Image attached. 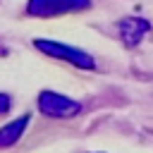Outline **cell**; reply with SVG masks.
<instances>
[{
  "instance_id": "1",
  "label": "cell",
  "mask_w": 153,
  "mask_h": 153,
  "mask_svg": "<svg viewBox=\"0 0 153 153\" xmlns=\"http://www.w3.org/2000/svg\"><path fill=\"white\" fill-rule=\"evenodd\" d=\"M33 45L45 53L48 57H55V60H65L79 69H93L96 67V60L86 53V50H79L74 45H67V43H60V41H45V38H36Z\"/></svg>"
},
{
  "instance_id": "2",
  "label": "cell",
  "mask_w": 153,
  "mask_h": 153,
  "mask_svg": "<svg viewBox=\"0 0 153 153\" xmlns=\"http://www.w3.org/2000/svg\"><path fill=\"white\" fill-rule=\"evenodd\" d=\"M88 7H91V0H29L26 2V12L38 19H53V17L81 12Z\"/></svg>"
},
{
  "instance_id": "3",
  "label": "cell",
  "mask_w": 153,
  "mask_h": 153,
  "mask_svg": "<svg viewBox=\"0 0 153 153\" xmlns=\"http://www.w3.org/2000/svg\"><path fill=\"white\" fill-rule=\"evenodd\" d=\"M38 110L48 117H74L81 112V103L69 98V96H62V93H55V91H41L38 96Z\"/></svg>"
},
{
  "instance_id": "4",
  "label": "cell",
  "mask_w": 153,
  "mask_h": 153,
  "mask_svg": "<svg viewBox=\"0 0 153 153\" xmlns=\"http://www.w3.org/2000/svg\"><path fill=\"white\" fill-rule=\"evenodd\" d=\"M117 29H120V36H122L124 45H136L151 31V22H146L141 17H127L117 24Z\"/></svg>"
},
{
  "instance_id": "5",
  "label": "cell",
  "mask_w": 153,
  "mask_h": 153,
  "mask_svg": "<svg viewBox=\"0 0 153 153\" xmlns=\"http://www.w3.org/2000/svg\"><path fill=\"white\" fill-rule=\"evenodd\" d=\"M29 122H31V115L26 112V115H22V117L12 120L10 124L0 127V148H5V146H12V143H17V141L22 139L24 129L29 127Z\"/></svg>"
},
{
  "instance_id": "6",
  "label": "cell",
  "mask_w": 153,
  "mask_h": 153,
  "mask_svg": "<svg viewBox=\"0 0 153 153\" xmlns=\"http://www.w3.org/2000/svg\"><path fill=\"white\" fill-rule=\"evenodd\" d=\"M10 108H12V98L7 93H0V115L10 112Z\"/></svg>"
}]
</instances>
